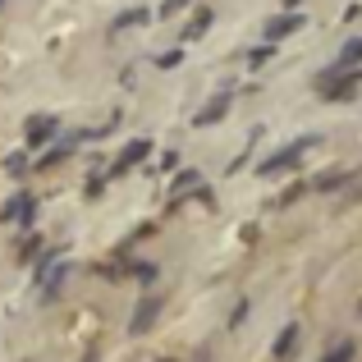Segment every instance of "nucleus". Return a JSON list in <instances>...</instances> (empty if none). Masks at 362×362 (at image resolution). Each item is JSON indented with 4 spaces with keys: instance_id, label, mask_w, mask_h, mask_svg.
<instances>
[{
    "instance_id": "f257e3e1",
    "label": "nucleus",
    "mask_w": 362,
    "mask_h": 362,
    "mask_svg": "<svg viewBox=\"0 0 362 362\" xmlns=\"http://www.w3.org/2000/svg\"><path fill=\"white\" fill-rule=\"evenodd\" d=\"M151 317H156V298L142 303V312H133V330H147V326H151Z\"/></svg>"
},
{
    "instance_id": "f03ea898",
    "label": "nucleus",
    "mask_w": 362,
    "mask_h": 362,
    "mask_svg": "<svg viewBox=\"0 0 362 362\" xmlns=\"http://www.w3.org/2000/svg\"><path fill=\"white\" fill-rule=\"evenodd\" d=\"M326 362H354V344H339V349H335V354H330Z\"/></svg>"
},
{
    "instance_id": "7ed1b4c3",
    "label": "nucleus",
    "mask_w": 362,
    "mask_h": 362,
    "mask_svg": "<svg viewBox=\"0 0 362 362\" xmlns=\"http://www.w3.org/2000/svg\"><path fill=\"white\" fill-rule=\"evenodd\" d=\"M289 349H293V330H284V335H280V344H275V354L284 358V354H289Z\"/></svg>"
}]
</instances>
